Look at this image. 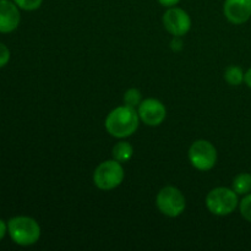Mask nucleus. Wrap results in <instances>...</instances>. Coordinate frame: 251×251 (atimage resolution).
Returning <instances> with one entry per match:
<instances>
[{
    "mask_svg": "<svg viewBox=\"0 0 251 251\" xmlns=\"http://www.w3.org/2000/svg\"><path fill=\"white\" fill-rule=\"evenodd\" d=\"M7 232L12 242L21 247L36 244L41 238V227L31 217L17 216L7 222Z\"/></svg>",
    "mask_w": 251,
    "mask_h": 251,
    "instance_id": "f03ea898",
    "label": "nucleus"
},
{
    "mask_svg": "<svg viewBox=\"0 0 251 251\" xmlns=\"http://www.w3.org/2000/svg\"><path fill=\"white\" fill-rule=\"evenodd\" d=\"M244 81H245V83H247V85H248V87L251 88V68L247 71V73H245Z\"/></svg>",
    "mask_w": 251,
    "mask_h": 251,
    "instance_id": "aec40b11",
    "label": "nucleus"
},
{
    "mask_svg": "<svg viewBox=\"0 0 251 251\" xmlns=\"http://www.w3.org/2000/svg\"><path fill=\"white\" fill-rule=\"evenodd\" d=\"M189 159L193 167L199 171H210L217 162V150L210 141L199 140L189 149Z\"/></svg>",
    "mask_w": 251,
    "mask_h": 251,
    "instance_id": "423d86ee",
    "label": "nucleus"
},
{
    "mask_svg": "<svg viewBox=\"0 0 251 251\" xmlns=\"http://www.w3.org/2000/svg\"><path fill=\"white\" fill-rule=\"evenodd\" d=\"M134 153V149L131 145L126 141H120L113 147V158L120 163H125L129 161Z\"/></svg>",
    "mask_w": 251,
    "mask_h": 251,
    "instance_id": "9b49d317",
    "label": "nucleus"
},
{
    "mask_svg": "<svg viewBox=\"0 0 251 251\" xmlns=\"http://www.w3.org/2000/svg\"><path fill=\"white\" fill-rule=\"evenodd\" d=\"M139 117L149 126H158L164 122L167 110L163 103L156 98H147L139 105Z\"/></svg>",
    "mask_w": 251,
    "mask_h": 251,
    "instance_id": "6e6552de",
    "label": "nucleus"
},
{
    "mask_svg": "<svg viewBox=\"0 0 251 251\" xmlns=\"http://www.w3.org/2000/svg\"><path fill=\"white\" fill-rule=\"evenodd\" d=\"M179 1H180V0H158L159 4H161L162 6H166V7L176 6Z\"/></svg>",
    "mask_w": 251,
    "mask_h": 251,
    "instance_id": "a211bd4d",
    "label": "nucleus"
},
{
    "mask_svg": "<svg viewBox=\"0 0 251 251\" xmlns=\"http://www.w3.org/2000/svg\"><path fill=\"white\" fill-rule=\"evenodd\" d=\"M139 113L135 108L123 105L113 109L105 119V129L117 139L131 136L139 127Z\"/></svg>",
    "mask_w": 251,
    "mask_h": 251,
    "instance_id": "f257e3e1",
    "label": "nucleus"
},
{
    "mask_svg": "<svg viewBox=\"0 0 251 251\" xmlns=\"http://www.w3.org/2000/svg\"><path fill=\"white\" fill-rule=\"evenodd\" d=\"M244 76L245 74L244 71L242 70V68H239V66H234V65L227 68V70H226L225 73L226 81L232 86L242 85V82L244 81Z\"/></svg>",
    "mask_w": 251,
    "mask_h": 251,
    "instance_id": "ddd939ff",
    "label": "nucleus"
},
{
    "mask_svg": "<svg viewBox=\"0 0 251 251\" xmlns=\"http://www.w3.org/2000/svg\"><path fill=\"white\" fill-rule=\"evenodd\" d=\"M124 168L120 162L105 161L96 168L93 173V183L100 190H113L124 180Z\"/></svg>",
    "mask_w": 251,
    "mask_h": 251,
    "instance_id": "20e7f679",
    "label": "nucleus"
},
{
    "mask_svg": "<svg viewBox=\"0 0 251 251\" xmlns=\"http://www.w3.org/2000/svg\"><path fill=\"white\" fill-rule=\"evenodd\" d=\"M232 188L238 195H247L251 193V174L240 173L233 179Z\"/></svg>",
    "mask_w": 251,
    "mask_h": 251,
    "instance_id": "f8f14e48",
    "label": "nucleus"
},
{
    "mask_svg": "<svg viewBox=\"0 0 251 251\" xmlns=\"http://www.w3.org/2000/svg\"><path fill=\"white\" fill-rule=\"evenodd\" d=\"M10 60V50L5 44L0 43V69L4 68Z\"/></svg>",
    "mask_w": 251,
    "mask_h": 251,
    "instance_id": "f3484780",
    "label": "nucleus"
},
{
    "mask_svg": "<svg viewBox=\"0 0 251 251\" xmlns=\"http://www.w3.org/2000/svg\"><path fill=\"white\" fill-rule=\"evenodd\" d=\"M12 1L25 11H34L41 7L43 0H12Z\"/></svg>",
    "mask_w": 251,
    "mask_h": 251,
    "instance_id": "dca6fc26",
    "label": "nucleus"
},
{
    "mask_svg": "<svg viewBox=\"0 0 251 251\" xmlns=\"http://www.w3.org/2000/svg\"><path fill=\"white\" fill-rule=\"evenodd\" d=\"M7 232V225L2 220H0V240L5 237Z\"/></svg>",
    "mask_w": 251,
    "mask_h": 251,
    "instance_id": "6ab92c4d",
    "label": "nucleus"
},
{
    "mask_svg": "<svg viewBox=\"0 0 251 251\" xmlns=\"http://www.w3.org/2000/svg\"><path fill=\"white\" fill-rule=\"evenodd\" d=\"M223 11L233 25L245 24L251 17V0H226Z\"/></svg>",
    "mask_w": 251,
    "mask_h": 251,
    "instance_id": "1a4fd4ad",
    "label": "nucleus"
},
{
    "mask_svg": "<svg viewBox=\"0 0 251 251\" xmlns=\"http://www.w3.org/2000/svg\"><path fill=\"white\" fill-rule=\"evenodd\" d=\"M158 210L168 217H178L184 212L186 206L185 196L174 186H166L158 193L156 199Z\"/></svg>",
    "mask_w": 251,
    "mask_h": 251,
    "instance_id": "39448f33",
    "label": "nucleus"
},
{
    "mask_svg": "<svg viewBox=\"0 0 251 251\" xmlns=\"http://www.w3.org/2000/svg\"><path fill=\"white\" fill-rule=\"evenodd\" d=\"M20 7L11 0H0V33H10L19 27Z\"/></svg>",
    "mask_w": 251,
    "mask_h": 251,
    "instance_id": "9d476101",
    "label": "nucleus"
},
{
    "mask_svg": "<svg viewBox=\"0 0 251 251\" xmlns=\"http://www.w3.org/2000/svg\"><path fill=\"white\" fill-rule=\"evenodd\" d=\"M142 102V95L137 88H130L124 95V104L127 107L136 108Z\"/></svg>",
    "mask_w": 251,
    "mask_h": 251,
    "instance_id": "4468645a",
    "label": "nucleus"
},
{
    "mask_svg": "<svg viewBox=\"0 0 251 251\" xmlns=\"http://www.w3.org/2000/svg\"><path fill=\"white\" fill-rule=\"evenodd\" d=\"M239 205L238 194L233 189L216 188L208 193L206 206L208 211L216 216H228L234 212Z\"/></svg>",
    "mask_w": 251,
    "mask_h": 251,
    "instance_id": "7ed1b4c3",
    "label": "nucleus"
},
{
    "mask_svg": "<svg viewBox=\"0 0 251 251\" xmlns=\"http://www.w3.org/2000/svg\"><path fill=\"white\" fill-rule=\"evenodd\" d=\"M239 210L240 215L244 217V220H247L248 222L251 223V193L247 194V195L243 198V200L240 201Z\"/></svg>",
    "mask_w": 251,
    "mask_h": 251,
    "instance_id": "2eb2a0df",
    "label": "nucleus"
},
{
    "mask_svg": "<svg viewBox=\"0 0 251 251\" xmlns=\"http://www.w3.org/2000/svg\"><path fill=\"white\" fill-rule=\"evenodd\" d=\"M164 28L174 37L185 36L191 28V19L185 10L180 7H169L163 15Z\"/></svg>",
    "mask_w": 251,
    "mask_h": 251,
    "instance_id": "0eeeda50",
    "label": "nucleus"
}]
</instances>
